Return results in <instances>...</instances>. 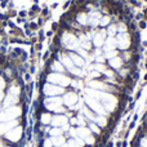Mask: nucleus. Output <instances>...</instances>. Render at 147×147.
Returning a JSON list of instances; mask_svg holds the SVG:
<instances>
[{"mask_svg": "<svg viewBox=\"0 0 147 147\" xmlns=\"http://www.w3.org/2000/svg\"><path fill=\"white\" fill-rule=\"evenodd\" d=\"M85 102H86V105H88V106L92 109V111H93V112L101 115V116H103V115H105V110H103V107H102V105L98 103V102H97L94 98H92V97H86Z\"/></svg>", "mask_w": 147, "mask_h": 147, "instance_id": "f257e3e1", "label": "nucleus"}, {"mask_svg": "<svg viewBox=\"0 0 147 147\" xmlns=\"http://www.w3.org/2000/svg\"><path fill=\"white\" fill-rule=\"evenodd\" d=\"M129 39L130 38L125 32L119 34V35H117V40H116V47L120 49H127L128 47H129V43H130Z\"/></svg>", "mask_w": 147, "mask_h": 147, "instance_id": "f03ea898", "label": "nucleus"}, {"mask_svg": "<svg viewBox=\"0 0 147 147\" xmlns=\"http://www.w3.org/2000/svg\"><path fill=\"white\" fill-rule=\"evenodd\" d=\"M49 80H51V83H54V84H61V85H69L70 84V79L66 78V76L63 75H59V74H56V75H51L49 76Z\"/></svg>", "mask_w": 147, "mask_h": 147, "instance_id": "7ed1b4c3", "label": "nucleus"}, {"mask_svg": "<svg viewBox=\"0 0 147 147\" xmlns=\"http://www.w3.org/2000/svg\"><path fill=\"white\" fill-rule=\"evenodd\" d=\"M21 134H22V129H21L20 127L14 128V129L9 130V132L7 133V136H5V138H7V141H9V142H16V141H18L21 138Z\"/></svg>", "mask_w": 147, "mask_h": 147, "instance_id": "20e7f679", "label": "nucleus"}, {"mask_svg": "<svg viewBox=\"0 0 147 147\" xmlns=\"http://www.w3.org/2000/svg\"><path fill=\"white\" fill-rule=\"evenodd\" d=\"M44 93L48 94V96H58V94L63 93V89L59 88V86H54V85H45L44 86Z\"/></svg>", "mask_w": 147, "mask_h": 147, "instance_id": "39448f33", "label": "nucleus"}, {"mask_svg": "<svg viewBox=\"0 0 147 147\" xmlns=\"http://www.w3.org/2000/svg\"><path fill=\"white\" fill-rule=\"evenodd\" d=\"M105 36H106V31H97L96 35H94V39H93V43L96 47H101L105 44Z\"/></svg>", "mask_w": 147, "mask_h": 147, "instance_id": "423d86ee", "label": "nucleus"}, {"mask_svg": "<svg viewBox=\"0 0 147 147\" xmlns=\"http://www.w3.org/2000/svg\"><path fill=\"white\" fill-rule=\"evenodd\" d=\"M63 102L67 105V106H72V105H75L76 102H78V96H76V93H74V92L66 93V96H65V98H63Z\"/></svg>", "mask_w": 147, "mask_h": 147, "instance_id": "0eeeda50", "label": "nucleus"}, {"mask_svg": "<svg viewBox=\"0 0 147 147\" xmlns=\"http://www.w3.org/2000/svg\"><path fill=\"white\" fill-rule=\"evenodd\" d=\"M65 39H67V40L63 41V44L67 47V48H76V45H78V41H76V38L71 34H65Z\"/></svg>", "mask_w": 147, "mask_h": 147, "instance_id": "6e6552de", "label": "nucleus"}, {"mask_svg": "<svg viewBox=\"0 0 147 147\" xmlns=\"http://www.w3.org/2000/svg\"><path fill=\"white\" fill-rule=\"evenodd\" d=\"M52 124L54 127H63V125L67 124V117L63 116V115H58L56 117H52Z\"/></svg>", "mask_w": 147, "mask_h": 147, "instance_id": "1a4fd4ad", "label": "nucleus"}, {"mask_svg": "<svg viewBox=\"0 0 147 147\" xmlns=\"http://www.w3.org/2000/svg\"><path fill=\"white\" fill-rule=\"evenodd\" d=\"M90 136V129H88V128H78L76 129V137L81 138V140H86V138Z\"/></svg>", "mask_w": 147, "mask_h": 147, "instance_id": "9d476101", "label": "nucleus"}, {"mask_svg": "<svg viewBox=\"0 0 147 147\" xmlns=\"http://www.w3.org/2000/svg\"><path fill=\"white\" fill-rule=\"evenodd\" d=\"M99 20H101V14L98 12H93L88 17V23L92 26H96L97 23H99Z\"/></svg>", "mask_w": 147, "mask_h": 147, "instance_id": "9b49d317", "label": "nucleus"}, {"mask_svg": "<svg viewBox=\"0 0 147 147\" xmlns=\"http://www.w3.org/2000/svg\"><path fill=\"white\" fill-rule=\"evenodd\" d=\"M70 58H71L72 63H74V65H76V66L81 67V66H83V65H84V59H83V57H80V56H79V54L71 53V54H70Z\"/></svg>", "mask_w": 147, "mask_h": 147, "instance_id": "f8f14e48", "label": "nucleus"}, {"mask_svg": "<svg viewBox=\"0 0 147 147\" xmlns=\"http://www.w3.org/2000/svg\"><path fill=\"white\" fill-rule=\"evenodd\" d=\"M75 20H76V22H79L80 25H86V23H88V16H86L85 12H80L76 14Z\"/></svg>", "mask_w": 147, "mask_h": 147, "instance_id": "ddd939ff", "label": "nucleus"}, {"mask_svg": "<svg viewBox=\"0 0 147 147\" xmlns=\"http://www.w3.org/2000/svg\"><path fill=\"white\" fill-rule=\"evenodd\" d=\"M62 65H65L69 70L74 69V63L71 58H70V56H67V54H62Z\"/></svg>", "mask_w": 147, "mask_h": 147, "instance_id": "4468645a", "label": "nucleus"}, {"mask_svg": "<svg viewBox=\"0 0 147 147\" xmlns=\"http://www.w3.org/2000/svg\"><path fill=\"white\" fill-rule=\"evenodd\" d=\"M110 66L114 67V69H120L123 66V59L121 58H112L109 61Z\"/></svg>", "mask_w": 147, "mask_h": 147, "instance_id": "2eb2a0df", "label": "nucleus"}, {"mask_svg": "<svg viewBox=\"0 0 147 147\" xmlns=\"http://www.w3.org/2000/svg\"><path fill=\"white\" fill-rule=\"evenodd\" d=\"M52 142H53L54 146L61 147L62 145H65V137L63 136H58V137H53L52 138Z\"/></svg>", "mask_w": 147, "mask_h": 147, "instance_id": "dca6fc26", "label": "nucleus"}, {"mask_svg": "<svg viewBox=\"0 0 147 147\" xmlns=\"http://www.w3.org/2000/svg\"><path fill=\"white\" fill-rule=\"evenodd\" d=\"M51 70H53V71H57V72H63V71H65V69H63V66H62V63H59V62H57V61H54L53 63H52Z\"/></svg>", "mask_w": 147, "mask_h": 147, "instance_id": "f3484780", "label": "nucleus"}, {"mask_svg": "<svg viewBox=\"0 0 147 147\" xmlns=\"http://www.w3.org/2000/svg\"><path fill=\"white\" fill-rule=\"evenodd\" d=\"M94 121L98 124V127H106L107 125V119L105 116H96V119H94Z\"/></svg>", "mask_w": 147, "mask_h": 147, "instance_id": "a211bd4d", "label": "nucleus"}, {"mask_svg": "<svg viewBox=\"0 0 147 147\" xmlns=\"http://www.w3.org/2000/svg\"><path fill=\"white\" fill-rule=\"evenodd\" d=\"M40 121L43 123L44 125L51 124V123H52V116L49 114H41L40 115Z\"/></svg>", "mask_w": 147, "mask_h": 147, "instance_id": "6ab92c4d", "label": "nucleus"}, {"mask_svg": "<svg viewBox=\"0 0 147 147\" xmlns=\"http://www.w3.org/2000/svg\"><path fill=\"white\" fill-rule=\"evenodd\" d=\"M115 47H116V40H115V39H112V38L107 39V41H106V51H112Z\"/></svg>", "mask_w": 147, "mask_h": 147, "instance_id": "aec40b11", "label": "nucleus"}, {"mask_svg": "<svg viewBox=\"0 0 147 147\" xmlns=\"http://www.w3.org/2000/svg\"><path fill=\"white\" fill-rule=\"evenodd\" d=\"M16 125V121H12V123H8V124H1L0 125V134H3V133H5L8 129H10L12 127H14Z\"/></svg>", "mask_w": 147, "mask_h": 147, "instance_id": "412c9836", "label": "nucleus"}, {"mask_svg": "<svg viewBox=\"0 0 147 147\" xmlns=\"http://www.w3.org/2000/svg\"><path fill=\"white\" fill-rule=\"evenodd\" d=\"M83 114L85 115L86 117H88L89 120H93L94 121V119H96V115L93 114V111H90L89 109H86V107H84V110H83Z\"/></svg>", "mask_w": 147, "mask_h": 147, "instance_id": "4be33fe9", "label": "nucleus"}, {"mask_svg": "<svg viewBox=\"0 0 147 147\" xmlns=\"http://www.w3.org/2000/svg\"><path fill=\"white\" fill-rule=\"evenodd\" d=\"M49 134L53 136V137H58V136H62V129H59V128H53V129L49 130Z\"/></svg>", "mask_w": 147, "mask_h": 147, "instance_id": "5701e85b", "label": "nucleus"}, {"mask_svg": "<svg viewBox=\"0 0 147 147\" xmlns=\"http://www.w3.org/2000/svg\"><path fill=\"white\" fill-rule=\"evenodd\" d=\"M89 128H90V130L93 133H96V134H101V128H99L98 125H96L94 123H90V124H89Z\"/></svg>", "mask_w": 147, "mask_h": 147, "instance_id": "b1692460", "label": "nucleus"}, {"mask_svg": "<svg viewBox=\"0 0 147 147\" xmlns=\"http://www.w3.org/2000/svg\"><path fill=\"white\" fill-rule=\"evenodd\" d=\"M116 28H117V30H119V31H120V32H121V34H123V32H125V31H127V26H125L124 23H119V25H117V27H116Z\"/></svg>", "mask_w": 147, "mask_h": 147, "instance_id": "393cba45", "label": "nucleus"}, {"mask_svg": "<svg viewBox=\"0 0 147 147\" xmlns=\"http://www.w3.org/2000/svg\"><path fill=\"white\" fill-rule=\"evenodd\" d=\"M101 20H102V21H99V23H101V25H102V26H106V25H107V23H109V22H110V17H109V16H106V17L101 18Z\"/></svg>", "mask_w": 147, "mask_h": 147, "instance_id": "a878e982", "label": "nucleus"}, {"mask_svg": "<svg viewBox=\"0 0 147 147\" xmlns=\"http://www.w3.org/2000/svg\"><path fill=\"white\" fill-rule=\"evenodd\" d=\"M116 31H117L116 30V26H111V27L109 28V35H111V36L115 35V32H116Z\"/></svg>", "mask_w": 147, "mask_h": 147, "instance_id": "bb28decb", "label": "nucleus"}, {"mask_svg": "<svg viewBox=\"0 0 147 147\" xmlns=\"http://www.w3.org/2000/svg\"><path fill=\"white\" fill-rule=\"evenodd\" d=\"M52 146H53L52 140H45L44 141V147H52Z\"/></svg>", "mask_w": 147, "mask_h": 147, "instance_id": "cd10ccee", "label": "nucleus"}, {"mask_svg": "<svg viewBox=\"0 0 147 147\" xmlns=\"http://www.w3.org/2000/svg\"><path fill=\"white\" fill-rule=\"evenodd\" d=\"M70 124H71V125H78V124H79L78 117H72V119L70 120Z\"/></svg>", "mask_w": 147, "mask_h": 147, "instance_id": "c85d7f7f", "label": "nucleus"}, {"mask_svg": "<svg viewBox=\"0 0 147 147\" xmlns=\"http://www.w3.org/2000/svg\"><path fill=\"white\" fill-rule=\"evenodd\" d=\"M28 27H30L31 30H36V28H38V23L31 22V23H28Z\"/></svg>", "mask_w": 147, "mask_h": 147, "instance_id": "c756f323", "label": "nucleus"}, {"mask_svg": "<svg viewBox=\"0 0 147 147\" xmlns=\"http://www.w3.org/2000/svg\"><path fill=\"white\" fill-rule=\"evenodd\" d=\"M115 54H116V52H111V51H110V52H106V54H105V56L109 57V58H111V57H114Z\"/></svg>", "mask_w": 147, "mask_h": 147, "instance_id": "7c9ffc66", "label": "nucleus"}, {"mask_svg": "<svg viewBox=\"0 0 147 147\" xmlns=\"http://www.w3.org/2000/svg\"><path fill=\"white\" fill-rule=\"evenodd\" d=\"M58 28H59L58 23H53V25H52V31H58Z\"/></svg>", "mask_w": 147, "mask_h": 147, "instance_id": "2f4dec72", "label": "nucleus"}, {"mask_svg": "<svg viewBox=\"0 0 147 147\" xmlns=\"http://www.w3.org/2000/svg\"><path fill=\"white\" fill-rule=\"evenodd\" d=\"M141 146L147 147V138H142V140H141Z\"/></svg>", "mask_w": 147, "mask_h": 147, "instance_id": "473e14b6", "label": "nucleus"}, {"mask_svg": "<svg viewBox=\"0 0 147 147\" xmlns=\"http://www.w3.org/2000/svg\"><path fill=\"white\" fill-rule=\"evenodd\" d=\"M138 26H140V27L142 28V30H143V28H146V27H147V25H146V22H145V21H141V22H140V25H138Z\"/></svg>", "mask_w": 147, "mask_h": 147, "instance_id": "72a5a7b5", "label": "nucleus"}, {"mask_svg": "<svg viewBox=\"0 0 147 147\" xmlns=\"http://www.w3.org/2000/svg\"><path fill=\"white\" fill-rule=\"evenodd\" d=\"M48 13H49V10L47 9V8H44V9H43V12H41V14H43V16H47V14H48Z\"/></svg>", "mask_w": 147, "mask_h": 147, "instance_id": "f704fd0d", "label": "nucleus"}, {"mask_svg": "<svg viewBox=\"0 0 147 147\" xmlns=\"http://www.w3.org/2000/svg\"><path fill=\"white\" fill-rule=\"evenodd\" d=\"M35 49H36V51H40V49H41V43H38V44H36V45H35Z\"/></svg>", "mask_w": 147, "mask_h": 147, "instance_id": "c9c22d12", "label": "nucleus"}, {"mask_svg": "<svg viewBox=\"0 0 147 147\" xmlns=\"http://www.w3.org/2000/svg\"><path fill=\"white\" fill-rule=\"evenodd\" d=\"M70 3H71V1H67V3H66V4H65V5H63V8H65V9H66V8H69Z\"/></svg>", "mask_w": 147, "mask_h": 147, "instance_id": "e433bc0d", "label": "nucleus"}, {"mask_svg": "<svg viewBox=\"0 0 147 147\" xmlns=\"http://www.w3.org/2000/svg\"><path fill=\"white\" fill-rule=\"evenodd\" d=\"M25 78H26V80H30V74H26V75H25Z\"/></svg>", "mask_w": 147, "mask_h": 147, "instance_id": "4c0bfd02", "label": "nucleus"}, {"mask_svg": "<svg viewBox=\"0 0 147 147\" xmlns=\"http://www.w3.org/2000/svg\"><path fill=\"white\" fill-rule=\"evenodd\" d=\"M25 16H26V12H21L20 13V17H25Z\"/></svg>", "mask_w": 147, "mask_h": 147, "instance_id": "58836bf2", "label": "nucleus"}, {"mask_svg": "<svg viewBox=\"0 0 147 147\" xmlns=\"http://www.w3.org/2000/svg\"><path fill=\"white\" fill-rule=\"evenodd\" d=\"M114 145H112V142H109V145H106V147H112Z\"/></svg>", "mask_w": 147, "mask_h": 147, "instance_id": "ea45409f", "label": "nucleus"}, {"mask_svg": "<svg viewBox=\"0 0 147 147\" xmlns=\"http://www.w3.org/2000/svg\"><path fill=\"white\" fill-rule=\"evenodd\" d=\"M145 81H147V74L145 75Z\"/></svg>", "mask_w": 147, "mask_h": 147, "instance_id": "a19ab883", "label": "nucleus"}, {"mask_svg": "<svg viewBox=\"0 0 147 147\" xmlns=\"http://www.w3.org/2000/svg\"><path fill=\"white\" fill-rule=\"evenodd\" d=\"M61 147H69V146H67V145H62Z\"/></svg>", "mask_w": 147, "mask_h": 147, "instance_id": "79ce46f5", "label": "nucleus"}, {"mask_svg": "<svg viewBox=\"0 0 147 147\" xmlns=\"http://www.w3.org/2000/svg\"><path fill=\"white\" fill-rule=\"evenodd\" d=\"M34 1H35V3H38V0H34Z\"/></svg>", "mask_w": 147, "mask_h": 147, "instance_id": "37998d69", "label": "nucleus"}, {"mask_svg": "<svg viewBox=\"0 0 147 147\" xmlns=\"http://www.w3.org/2000/svg\"><path fill=\"white\" fill-rule=\"evenodd\" d=\"M146 1H147V0H146Z\"/></svg>", "mask_w": 147, "mask_h": 147, "instance_id": "c03bdc74", "label": "nucleus"}]
</instances>
